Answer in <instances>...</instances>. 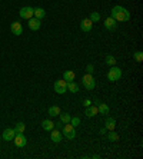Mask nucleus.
Returning <instances> with one entry per match:
<instances>
[{
    "mask_svg": "<svg viewBox=\"0 0 143 159\" xmlns=\"http://www.w3.org/2000/svg\"><path fill=\"white\" fill-rule=\"evenodd\" d=\"M112 17L116 22H127L130 20V12L123 6H114L112 9Z\"/></svg>",
    "mask_w": 143,
    "mask_h": 159,
    "instance_id": "obj_1",
    "label": "nucleus"
},
{
    "mask_svg": "<svg viewBox=\"0 0 143 159\" xmlns=\"http://www.w3.org/2000/svg\"><path fill=\"white\" fill-rule=\"evenodd\" d=\"M122 75H123L122 69H119L116 66H110L109 72H107V79L110 80V82H116V80H120Z\"/></svg>",
    "mask_w": 143,
    "mask_h": 159,
    "instance_id": "obj_2",
    "label": "nucleus"
},
{
    "mask_svg": "<svg viewBox=\"0 0 143 159\" xmlns=\"http://www.w3.org/2000/svg\"><path fill=\"white\" fill-rule=\"evenodd\" d=\"M62 135L67 139H74L76 138V129H74V126H72L70 123H65L63 128H62Z\"/></svg>",
    "mask_w": 143,
    "mask_h": 159,
    "instance_id": "obj_3",
    "label": "nucleus"
},
{
    "mask_svg": "<svg viewBox=\"0 0 143 159\" xmlns=\"http://www.w3.org/2000/svg\"><path fill=\"white\" fill-rule=\"evenodd\" d=\"M82 83H83V86H85V89H87V90H93L94 86H96V82H94L93 75H90V73H86V75L83 76Z\"/></svg>",
    "mask_w": 143,
    "mask_h": 159,
    "instance_id": "obj_4",
    "label": "nucleus"
},
{
    "mask_svg": "<svg viewBox=\"0 0 143 159\" xmlns=\"http://www.w3.org/2000/svg\"><path fill=\"white\" fill-rule=\"evenodd\" d=\"M66 90H67V85H66L65 79H59L54 82V92L56 93L63 95V93H66Z\"/></svg>",
    "mask_w": 143,
    "mask_h": 159,
    "instance_id": "obj_5",
    "label": "nucleus"
},
{
    "mask_svg": "<svg viewBox=\"0 0 143 159\" xmlns=\"http://www.w3.org/2000/svg\"><path fill=\"white\" fill-rule=\"evenodd\" d=\"M13 142H14V145H16L17 148H23L26 146V143H27V139H26V136L23 133H16L14 135V139H13Z\"/></svg>",
    "mask_w": 143,
    "mask_h": 159,
    "instance_id": "obj_6",
    "label": "nucleus"
},
{
    "mask_svg": "<svg viewBox=\"0 0 143 159\" xmlns=\"http://www.w3.org/2000/svg\"><path fill=\"white\" fill-rule=\"evenodd\" d=\"M10 30H12V33L14 36H20L23 33V26H22L20 22H13L12 25H10Z\"/></svg>",
    "mask_w": 143,
    "mask_h": 159,
    "instance_id": "obj_7",
    "label": "nucleus"
},
{
    "mask_svg": "<svg viewBox=\"0 0 143 159\" xmlns=\"http://www.w3.org/2000/svg\"><path fill=\"white\" fill-rule=\"evenodd\" d=\"M14 135H16V130L7 128V129L3 130V133H2V139H3V141H7V142H10V141H13V139H14Z\"/></svg>",
    "mask_w": 143,
    "mask_h": 159,
    "instance_id": "obj_8",
    "label": "nucleus"
},
{
    "mask_svg": "<svg viewBox=\"0 0 143 159\" xmlns=\"http://www.w3.org/2000/svg\"><path fill=\"white\" fill-rule=\"evenodd\" d=\"M105 27H106V30H109V32H113V30H116V27H117V22L114 20L112 16H109L105 20Z\"/></svg>",
    "mask_w": 143,
    "mask_h": 159,
    "instance_id": "obj_9",
    "label": "nucleus"
},
{
    "mask_svg": "<svg viewBox=\"0 0 143 159\" xmlns=\"http://www.w3.org/2000/svg\"><path fill=\"white\" fill-rule=\"evenodd\" d=\"M19 14H20L22 19L29 20L30 17H33V7H22L20 12H19Z\"/></svg>",
    "mask_w": 143,
    "mask_h": 159,
    "instance_id": "obj_10",
    "label": "nucleus"
},
{
    "mask_svg": "<svg viewBox=\"0 0 143 159\" xmlns=\"http://www.w3.org/2000/svg\"><path fill=\"white\" fill-rule=\"evenodd\" d=\"M50 132H52V135H50V139H52L54 143H59L62 139H63V135H62V132L59 129H56V128H53V129L50 130Z\"/></svg>",
    "mask_w": 143,
    "mask_h": 159,
    "instance_id": "obj_11",
    "label": "nucleus"
},
{
    "mask_svg": "<svg viewBox=\"0 0 143 159\" xmlns=\"http://www.w3.org/2000/svg\"><path fill=\"white\" fill-rule=\"evenodd\" d=\"M29 29L30 30H39L40 29V20L36 17H30L29 19Z\"/></svg>",
    "mask_w": 143,
    "mask_h": 159,
    "instance_id": "obj_12",
    "label": "nucleus"
},
{
    "mask_svg": "<svg viewBox=\"0 0 143 159\" xmlns=\"http://www.w3.org/2000/svg\"><path fill=\"white\" fill-rule=\"evenodd\" d=\"M92 27H93V23L89 20V17H87V19H83V20L80 22V29H82L83 32H90Z\"/></svg>",
    "mask_w": 143,
    "mask_h": 159,
    "instance_id": "obj_13",
    "label": "nucleus"
},
{
    "mask_svg": "<svg viewBox=\"0 0 143 159\" xmlns=\"http://www.w3.org/2000/svg\"><path fill=\"white\" fill-rule=\"evenodd\" d=\"M97 113H99L97 106H94V105L87 106V108H86V110H85V115H86L87 117H93V116H96Z\"/></svg>",
    "mask_w": 143,
    "mask_h": 159,
    "instance_id": "obj_14",
    "label": "nucleus"
},
{
    "mask_svg": "<svg viewBox=\"0 0 143 159\" xmlns=\"http://www.w3.org/2000/svg\"><path fill=\"white\" fill-rule=\"evenodd\" d=\"M105 128H106L107 130H114V128H116V121H114L113 117H106Z\"/></svg>",
    "mask_w": 143,
    "mask_h": 159,
    "instance_id": "obj_15",
    "label": "nucleus"
},
{
    "mask_svg": "<svg viewBox=\"0 0 143 159\" xmlns=\"http://www.w3.org/2000/svg\"><path fill=\"white\" fill-rule=\"evenodd\" d=\"M45 16H46V12L42 7L33 9V17H36V19H39V20H42Z\"/></svg>",
    "mask_w": 143,
    "mask_h": 159,
    "instance_id": "obj_16",
    "label": "nucleus"
},
{
    "mask_svg": "<svg viewBox=\"0 0 143 159\" xmlns=\"http://www.w3.org/2000/svg\"><path fill=\"white\" fill-rule=\"evenodd\" d=\"M60 108H59V106H50L49 108V110H47V113H49V116L50 117H56V116H59V115H60Z\"/></svg>",
    "mask_w": 143,
    "mask_h": 159,
    "instance_id": "obj_17",
    "label": "nucleus"
},
{
    "mask_svg": "<svg viewBox=\"0 0 143 159\" xmlns=\"http://www.w3.org/2000/svg\"><path fill=\"white\" fill-rule=\"evenodd\" d=\"M66 85H67V90L72 93H77L79 92V85L74 82V80H72V82H66Z\"/></svg>",
    "mask_w": 143,
    "mask_h": 159,
    "instance_id": "obj_18",
    "label": "nucleus"
},
{
    "mask_svg": "<svg viewBox=\"0 0 143 159\" xmlns=\"http://www.w3.org/2000/svg\"><path fill=\"white\" fill-rule=\"evenodd\" d=\"M42 126H43V129L47 130V132H50V130L54 128V123L50 119H45V121L42 122Z\"/></svg>",
    "mask_w": 143,
    "mask_h": 159,
    "instance_id": "obj_19",
    "label": "nucleus"
},
{
    "mask_svg": "<svg viewBox=\"0 0 143 159\" xmlns=\"http://www.w3.org/2000/svg\"><path fill=\"white\" fill-rule=\"evenodd\" d=\"M97 110L100 112V115H107L110 109H109V106H107L106 103H102V102H100V103L97 105Z\"/></svg>",
    "mask_w": 143,
    "mask_h": 159,
    "instance_id": "obj_20",
    "label": "nucleus"
},
{
    "mask_svg": "<svg viewBox=\"0 0 143 159\" xmlns=\"http://www.w3.org/2000/svg\"><path fill=\"white\" fill-rule=\"evenodd\" d=\"M74 72L73 70H66L65 73H63V79L66 80V82H72V80H74Z\"/></svg>",
    "mask_w": 143,
    "mask_h": 159,
    "instance_id": "obj_21",
    "label": "nucleus"
},
{
    "mask_svg": "<svg viewBox=\"0 0 143 159\" xmlns=\"http://www.w3.org/2000/svg\"><path fill=\"white\" fill-rule=\"evenodd\" d=\"M59 117H60V122L65 125V123H70V115L67 112H60V115H59Z\"/></svg>",
    "mask_w": 143,
    "mask_h": 159,
    "instance_id": "obj_22",
    "label": "nucleus"
},
{
    "mask_svg": "<svg viewBox=\"0 0 143 159\" xmlns=\"http://www.w3.org/2000/svg\"><path fill=\"white\" fill-rule=\"evenodd\" d=\"M89 20L92 23H96V22H100V13L99 12H92L89 14Z\"/></svg>",
    "mask_w": 143,
    "mask_h": 159,
    "instance_id": "obj_23",
    "label": "nucleus"
},
{
    "mask_svg": "<svg viewBox=\"0 0 143 159\" xmlns=\"http://www.w3.org/2000/svg\"><path fill=\"white\" fill-rule=\"evenodd\" d=\"M107 139L110 141V142H116L119 141V135L114 132V130H109V133H107Z\"/></svg>",
    "mask_w": 143,
    "mask_h": 159,
    "instance_id": "obj_24",
    "label": "nucleus"
},
{
    "mask_svg": "<svg viewBox=\"0 0 143 159\" xmlns=\"http://www.w3.org/2000/svg\"><path fill=\"white\" fill-rule=\"evenodd\" d=\"M105 62H106L107 66H114V65H116V59H114V56H112V54H107Z\"/></svg>",
    "mask_w": 143,
    "mask_h": 159,
    "instance_id": "obj_25",
    "label": "nucleus"
},
{
    "mask_svg": "<svg viewBox=\"0 0 143 159\" xmlns=\"http://www.w3.org/2000/svg\"><path fill=\"white\" fill-rule=\"evenodd\" d=\"M26 129V125L23 123V122H19L16 125V128H14V130H16V133H23Z\"/></svg>",
    "mask_w": 143,
    "mask_h": 159,
    "instance_id": "obj_26",
    "label": "nucleus"
},
{
    "mask_svg": "<svg viewBox=\"0 0 143 159\" xmlns=\"http://www.w3.org/2000/svg\"><path fill=\"white\" fill-rule=\"evenodd\" d=\"M133 58H135L136 62H142V60H143V53L140 50H137V52L133 53Z\"/></svg>",
    "mask_w": 143,
    "mask_h": 159,
    "instance_id": "obj_27",
    "label": "nucleus"
},
{
    "mask_svg": "<svg viewBox=\"0 0 143 159\" xmlns=\"http://www.w3.org/2000/svg\"><path fill=\"white\" fill-rule=\"evenodd\" d=\"M70 125H72V126H74V128H76V126H79V125H80V119H79L77 116L70 117Z\"/></svg>",
    "mask_w": 143,
    "mask_h": 159,
    "instance_id": "obj_28",
    "label": "nucleus"
},
{
    "mask_svg": "<svg viewBox=\"0 0 143 159\" xmlns=\"http://www.w3.org/2000/svg\"><path fill=\"white\" fill-rule=\"evenodd\" d=\"M86 72H87V73H90V75H93V72H94L93 65H87V66H86Z\"/></svg>",
    "mask_w": 143,
    "mask_h": 159,
    "instance_id": "obj_29",
    "label": "nucleus"
},
{
    "mask_svg": "<svg viewBox=\"0 0 143 159\" xmlns=\"http://www.w3.org/2000/svg\"><path fill=\"white\" fill-rule=\"evenodd\" d=\"M92 105V101H90V99H85V101H83V106H85V108H87V106H90Z\"/></svg>",
    "mask_w": 143,
    "mask_h": 159,
    "instance_id": "obj_30",
    "label": "nucleus"
},
{
    "mask_svg": "<svg viewBox=\"0 0 143 159\" xmlns=\"http://www.w3.org/2000/svg\"><path fill=\"white\" fill-rule=\"evenodd\" d=\"M54 128H56V129H60V128H63V123L59 121L57 123H54Z\"/></svg>",
    "mask_w": 143,
    "mask_h": 159,
    "instance_id": "obj_31",
    "label": "nucleus"
},
{
    "mask_svg": "<svg viewBox=\"0 0 143 159\" xmlns=\"http://www.w3.org/2000/svg\"><path fill=\"white\" fill-rule=\"evenodd\" d=\"M106 132H107V129H106V128H102V129H100V135H105V133H106Z\"/></svg>",
    "mask_w": 143,
    "mask_h": 159,
    "instance_id": "obj_32",
    "label": "nucleus"
},
{
    "mask_svg": "<svg viewBox=\"0 0 143 159\" xmlns=\"http://www.w3.org/2000/svg\"><path fill=\"white\" fill-rule=\"evenodd\" d=\"M0 141H2V135H0Z\"/></svg>",
    "mask_w": 143,
    "mask_h": 159,
    "instance_id": "obj_33",
    "label": "nucleus"
}]
</instances>
